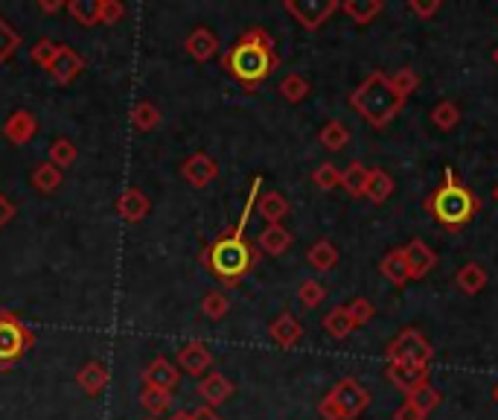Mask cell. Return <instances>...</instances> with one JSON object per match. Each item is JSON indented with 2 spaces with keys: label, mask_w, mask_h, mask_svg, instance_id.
<instances>
[{
  "label": "cell",
  "mask_w": 498,
  "mask_h": 420,
  "mask_svg": "<svg viewBox=\"0 0 498 420\" xmlns=\"http://www.w3.org/2000/svg\"><path fill=\"white\" fill-rule=\"evenodd\" d=\"M259 187H263V178L257 176L254 184H251V193H248L242 216H240V222H236V228H231L225 237H219L204 254L207 269L213 271V275L225 283V287H236V283H240L259 260L257 249L242 237V231L248 225V216H251V210H254V205L259 199Z\"/></svg>",
  "instance_id": "obj_1"
},
{
  "label": "cell",
  "mask_w": 498,
  "mask_h": 420,
  "mask_svg": "<svg viewBox=\"0 0 498 420\" xmlns=\"http://www.w3.org/2000/svg\"><path fill=\"white\" fill-rule=\"evenodd\" d=\"M222 65L242 88H257L280 68V56L274 50L271 35L263 27H251L233 41V47H228Z\"/></svg>",
  "instance_id": "obj_2"
},
{
  "label": "cell",
  "mask_w": 498,
  "mask_h": 420,
  "mask_svg": "<svg viewBox=\"0 0 498 420\" xmlns=\"http://www.w3.org/2000/svg\"><path fill=\"white\" fill-rule=\"evenodd\" d=\"M426 210L443 228H464L481 210V202L469 187H464V181L455 176V169H446L443 181L426 199Z\"/></svg>",
  "instance_id": "obj_3"
},
{
  "label": "cell",
  "mask_w": 498,
  "mask_h": 420,
  "mask_svg": "<svg viewBox=\"0 0 498 420\" xmlns=\"http://www.w3.org/2000/svg\"><path fill=\"white\" fill-rule=\"evenodd\" d=\"M350 105H353V111H358V114L370 123L373 129H385L403 111L405 100L391 88V82L382 70H373L370 77L350 94Z\"/></svg>",
  "instance_id": "obj_4"
},
{
  "label": "cell",
  "mask_w": 498,
  "mask_h": 420,
  "mask_svg": "<svg viewBox=\"0 0 498 420\" xmlns=\"http://www.w3.org/2000/svg\"><path fill=\"white\" fill-rule=\"evenodd\" d=\"M370 406V391L353 377L339 379L318 403V415L323 420H358Z\"/></svg>",
  "instance_id": "obj_5"
},
{
  "label": "cell",
  "mask_w": 498,
  "mask_h": 420,
  "mask_svg": "<svg viewBox=\"0 0 498 420\" xmlns=\"http://www.w3.org/2000/svg\"><path fill=\"white\" fill-rule=\"evenodd\" d=\"M32 330L15 313L0 310V368H12L18 360H23L32 351Z\"/></svg>",
  "instance_id": "obj_6"
},
{
  "label": "cell",
  "mask_w": 498,
  "mask_h": 420,
  "mask_svg": "<svg viewBox=\"0 0 498 420\" xmlns=\"http://www.w3.org/2000/svg\"><path fill=\"white\" fill-rule=\"evenodd\" d=\"M385 356H388V362H408V365H426L429 368L434 360V351L420 330L408 327L388 344Z\"/></svg>",
  "instance_id": "obj_7"
},
{
  "label": "cell",
  "mask_w": 498,
  "mask_h": 420,
  "mask_svg": "<svg viewBox=\"0 0 498 420\" xmlns=\"http://www.w3.org/2000/svg\"><path fill=\"white\" fill-rule=\"evenodd\" d=\"M283 9L301 23L303 30H321L335 12L341 9L339 0H285Z\"/></svg>",
  "instance_id": "obj_8"
},
{
  "label": "cell",
  "mask_w": 498,
  "mask_h": 420,
  "mask_svg": "<svg viewBox=\"0 0 498 420\" xmlns=\"http://www.w3.org/2000/svg\"><path fill=\"white\" fill-rule=\"evenodd\" d=\"M210 365H213V353H210V348L202 339H190L176 353V368L190 377H204Z\"/></svg>",
  "instance_id": "obj_9"
},
{
  "label": "cell",
  "mask_w": 498,
  "mask_h": 420,
  "mask_svg": "<svg viewBox=\"0 0 498 420\" xmlns=\"http://www.w3.org/2000/svg\"><path fill=\"white\" fill-rule=\"evenodd\" d=\"M181 176L190 187L204 190L207 184L219 176V164H216V158H210L207 152H195L181 164Z\"/></svg>",
  "instance_id": "obj_10"
},
{
  "label": "cell",
  "mask_w": 498,
  "mask_h": 420,
  "mask_svg": "<svg viewBox=\"0 0 498 420\" xmlns=\"http://www.w3.org/2000/svg\"><path fill=\"white\" fill-rule=\"evenodd\" d=\"M233 382L219 374V370H210V374L202 377V382H198V397L204 400V406H213V409H219L222 403H228L233 397Z\"/></svg>",
  "instance_id": "obj_11"
},
{
  "label": "cell",
  "mask_w": 498,
  "mask_h": 420,
  "mask_svg": "<svg viewBox=\"0 0 498 420\" xmlns=\"http://www.w3.org/2000/svg\"><path fill=\"white\" fill-rule=\"evenodd\" d=\"M35 132H39V120H35L32 111H12L9 120L4 123V138L12 143V146H23L35 138Z\"/></svg>",
  "instance_id": "obj_12"
},
{
  "label": "cell",
  "mask_w": 498,
  "mask_h": 420,
  "mask_svg": "<svg viewBox=\"0 0 498 420\" xmlns=\"http://www.w3.org/2000/svg\"><path fill=\"white\" fill-rule=\"evenodd\" d=\"M143 382L152 388H164V391H172L181 382V370L176 368V362L164 360V356H155L152 362L146 365L143 370Z\"/></svg>",
  "instance_id": "obj_13"
},
{
  "label": "cell",
  "mask_w": 498,
  "mask_h": 420,
  "mask_svg": "<svg viewBox=\"0 0 498 420\" xmlns=\"http://www.w3.org/2000/svg\"><path fill=\"white\" fill-rule=\"evenodd\" d=\"M403 251H405V260H408L411 280H422L434 266H438V254H434L422 240H411Z\"/></svg>",
  "instance_id": "obj_14"
},
{
  "label": "cell",
  "mask_w": 498,
  "mask_h": 420,
  "mask_svg": "<svg viewBox=\"0 0 498 420\" xmlns=\"http://www.w3.org/2000/svg\"><path fill=\"white\" fill-rule=\"evenodd\" d=\"M82 70H85V59L77 50H70L68 44H59V53L53 59V65H50V73H53V79L61 82V85H70Z\"/></svg>",
  "instance_id": "obj_15"
},
{
  "label": "cell",
  "mask_w": 498,
  "mask_h": 420,
  "mask_svg": "<svg viewBox=\"0 0 498 420\" xmlns=\"http://www.w3.org/2000/svg\"><path fill=\"white\" fill-rule=\"evenodd\" d=\"M388 379L396 388L411 394L420 388L422 382H429V368L426 365H408V362H388Z\"/></svg>",
  "instance_id": "obj_16"
},
{
  "label": "cell",
  "mask_w": 498,
  "mask_h": 420,
  "mask_svg": "<svg viewBox=\"0 0 498 420\" xmlns=\"http://www.w3.org/2000/svg\"><path fill=\"white\" fill-rule=\"evenodd\" d=\"M268 336L274 344H280V348H294V344L303 339V327L292 313H280L268 324Z\"/></svg>",
  "instance_id": "obj_17"
},
{
  "label": "cell",
  "mask_w": 498,
  "mask_h": 420,
  "mask_svg": "<svg viewBox=\"0 0 498 420\" xmlns=\"http://www.w3.org/2000/svg\"><path fill=\"white\" fill-rule=\"evenodd\" d=\"M149 210H152V202H149V196L140 187H129V190L120 193L117 214L126 219V222H140V219H146Z\"/></svg>",
  "instance_id": "obj_18"
},
{
  "label": "cell",
  "mask_w": 498,
  "mask_h": 420,
  "mask_svg": "<svg viewBox=\"0 0 498 420\" xmlns=\"http://www.w3.org/2000/svg\"><path fill=\"white\" fill-rule=\"evenodd\" d=\"M184 47L195 61H210L219 53V39H216V32H210L207 27H195L190 35H186Z\"/></svg>",
  "instance_id": "obj_19"
},
{
  "label": "cell",
  "mask_w": 498,
  "mask_h": 420,
  "mask_svg": "<svg viewBox=\"0 0 498 420\" xmlns=\"http://www.w3.org/2000/svg\"><path fill=\"white\" fill-rule=\"evenodd\" d=\"M292 242H294L292 231L283 228V225H266L263 231H259V240H257L259 251L268 254V257H280V254H285V251L292 249Z\"/></svg>",
  "instance_id": "obj_20"
},
{
  "label": "cell",
  "mask_w": 498,
  "mask_h": 420,
  "mask_svg": "<svg viewBox=\"0 0 498 420\" xmlns=\"http://www.w3.org/2000/svg\"><path fill=\"white\" fill-rule=\"evenodd\" d=\"M108 379H111L108 368H105L103 362H96V360L85 362V365L79 368V374H77L79 388H82L85 394H88V397H96V394H103L105 386H108Z\"/></svg>",
  "instance_id": "obj_21"
},
{
  "label": "cell",
  "mask_w": 498,
  "mask_h": 420,
  "mask_svg": "<svg viewBox=\"0 0 498 420\" xmlns=\"http://www.w3.org/2000/svg\"><path fill=\"white\" fill-rule=\"evenodd\" d=\"M382 278L391 283V287H405L411 280V271H408V260H405V251L403 249H391L388 254L382 257L379 263Z\"/></svg>",
  "instance_id": "obj_22"
},
{
  "label": "cell",
  "mask_w": 498,
  "mask_h": 420,
  "mask_svg": "<svg viewBox=\"0 0 498 420\" xmlns=\"http://www.w3.org/2000/svg\"><path fill=\"white\" fill-rule=\"evenodd\" d=\"M257 210L268 225H283V219L289 216V202H285V196H280L277 190H268L257 199Z\"/></svg>",
  "instance_id": "obj_23"
},
{
  "label": "cell",
  "mask_w": 498,
  "mask_h": 420,
  "mask_svg": "<svg viewBox=\"0 0 498 420\" xmlns=\"http://www.w3.org/2000/svg\"><path fill=\"white\" fill-rule=\"evenodd\" d=\"M394 190H396V184H394V178H391V172H385V169H370V172H367L365 199H370L373 205H382V202L391 199Z\"/></svg>",
  "instance_id": "obj_24"
},
{
  "label": "cell",
  "mask_w": 498,
  "mask_h": 420,
  "mask_svg": "<svg viewBox=\"0 0 498 420\" xmlns=\"http://www.w3.org/2000/svg\"><path fill=\"white\" fill-rule=\"evenodd\" d=\"M382 9H385L382 0H344L341 4V12L353 23H358V27H365V23H370L373 18H379Z\"/></svg>",
  "instance_id": "obj_25"
},
{
  "label": "cell",
  "mask_w": 498,
  "mask_h": 420,
  "mask_svg": "<svg viewBox=\"0 0 498 420\" xmlns=\"http://www.w3.org/2000/svg\"><path fill=\"white\" fill-rule=\"evenodd\" d=\"M455 280H457V289H460V292L478 295V292L487 289L490 275H487V269H484V266H478V263H466V266H460V271H457Z\"/></svg>",
  "instance_id": "obj_26"
},
{
  "label": "cell",
  "mask_w": 498,
  "mask_h": 420,
  "mask_svg": "<svg viewBox=\"0 0 498 420\" xmlns=\"http://www.w3.org/2000/svg\"><path fill=\"white\" fill-rule=\"evenodd\" d=\"M367 172H370V169L362 164V160H353V164L341 172V187H344L347 196H350V199H362V196H365Z\"/></svg>",
  "instance_id": "obj_27"
},
{
  "label": "cell",
  "mask_w": 498,
  "mask_h": 420,
  "mask_svg": "<svg viewBox=\"0 0 498 420\" xmlns=\"http://www.w3.org/2000/svg\"><path fill=\"white\" fill-rule=\"evenodd\" d=\"M318 141H321L323 150L341 152L344 146L350 143V129H347L341 120H330V123H323V129L318 132Z\"/></svg>",
  "instance_id": "obj_28"
},
{
  "label": "cell",
  "mask_w": 498,
  "mask_h": 420,
  "mask_svg": "<svg viewBox=\"0 0 498 420\" xmlns=\"http://www.w3.org/2000/svg\"><path fill=\"white\" fill-rule=\"evenodd\" d=\"M306 260L315 271H332L339 266V249H335L330 240H318L312 249L306 251Z\"/></svg>",
  "instance_id": "obj_29"
},
{
  "label": "cell",
  "mask_w": 498,
  "mask_h": 420,
  "mask_svg": "<svg viewBox=\"0 0 498 420\" xmlns=\"http://www.w3.org/2000/svg\"><path fill=\"white\" fill-rule=\"evenodd\" d=\"M321 327L327 330V336H332V339H347L356 330L350 313H347V306H335V310H330L327 315H323Z\"/></svg>",
  "instance_id": "obj_30"
},
{
  "label": "cell",
  "mask_w": 498,
  "mask_h": 420,
  "mask_svg": "<svg viewBox=\"0 0 498 420\" xmlns=\"http://www.w3.org/2000/svg\"><path fill=\"white\" fill-rule=\"evenodd\" d=\"M30 181H32V187L39 190L41 196H50V193H56L61 187V169L44 160V164H39L32 169Z\"/></svg>",
  "instance_id": "obj_31"
},
{
  "label": "cell",
  "mask_w": 498,
  "mask_h": 420,
  "mask_svg": "<svg viewBox=\"0 0 498 420\" xmlns=\"http://www.w3.org/2000/svg\"><path fill=\"white\" fill-rule=\"evenodd\" d=\"M140 406L143 409L158 417V415H167L172 409V391H164V388H152V386H143L140 391Z\"/></svg>",
  "instance_id": "obj_32"
},
{
  "label": "cell",
  "mask_w": 498,
  "mask_h": 420,
  "mask_svg": "<svg viewBox=\"0 0 498 420\" xmlns=\"http://www.w3.org/2000/svg\"><path fill=\"white\" fill-rule=\"evenodd\" d=\"M405 400H408V403H414V406H417V409H420L422 415H431L434 409H440V403H443V394H440L438 388H434L431 382H422V386H420V388H414V391H411Z\"/></svg>",
  "instance_id": "obj_33"
},
{
  "label": "cell",
  "mask_w": 498,
  "mask_h": 420,
  "mask_svg": "<svg viewBox=\"0 0 498 420\" xmlns=\"http://www.w3.org/2000/svg\"><path fill=\"white\" fill-rule=\"evenodd\" d=\"M309 82H306V77H301V73H289V77H283V82H280V94H283V100L285 103H292V105H297V103H303L306 96H309Z\"/></svg>",
  "instance_id": "obj_34"
},
{
  "label": "cell",
  "mask_w": 498,
  "mask_h": 420,
  "mask_svg": "<svg viewBox=\"0 0 498 420\" xmlns=\"http://www.w3.org/2000/svg\"><path fill=\"white\" fill-rule=\"evenodd\" d=\"M431 123L440 132H452L457 123H460V105L452 103V100H440L438 105L431 108Z\"/></svg>",
  "instance_id": "obj_35"
},
{
  "label": "cell",
  "mask_w": 498,
  "mask_h": 420,
  "mask_svg": "<svg viewBox=\"0 0 498 420\" xmlns=\"http://www.w3.org/2000/svg\"><path fill=\"white\" fill-rule=\"evenodd\" d=\"M77 158H79L77 143L68 141V138H56L53 146H50V164L59 167V169L73 167V164H77Z\"/></svg>",
  "instance_id": "obj_36"
},
{
  "label": "cell",
  "mask_w": 498,
  "mask_h": 420,
  "mask_svg": "<svg viewBox=\"0 0 498 420\" xmlns=\"http://www.w3.org/2000/svg\"><path fill=\"white\" fill-rule=\"evenodd\" d=\"M70 12V18L82 23V27H94L99 23V0H70L65 6Z\"/></svg>",
  "instance_id": "obj_37"
},
{
  "label": "cell",
  "mask_w": 498,
  "mask_h": 420,
  "mask_svg": "<svg viewBox=\"0 0 498 420\" xmlns=\"http://www.w3.org/2000/svg\"><path fill=\"white\" fill-rule=\"evenodd\" d=\"M388 82H391V88L403 96V100H408V96L420 88V73L414 68H400V70L391 73Z\"/></svg>",
  "instance_id": "obj_38"
},
{
  "label": "cell",
  "mask_w": 498,
  "mask_h": 420,
  "mask_svg": "<svg viewBox=\"0 0 498 420\" xmlns=\"http://www.w3.org/2000/svg\"><path fill=\"white\" fill-rule=\"evenodd\" d=\"M158 123H160V111L152 103H137L131 108V126L137 132H152L158 129Z\"/></svg>",
  "instance_id": "obj_39"
},
{
  "label": "cell",
  "mask_w": 498,
  "mask_h": 420,
  "mask_svg": "<svg viewBox=\"0 0 498 420\" xmlns=\"http://www.w3.org/2000/svg\"><path fill=\"white\" fill-rule=\"evenodd\" d=\"M202 313L210 318V321H222L228 313H231V301H228V295L222 292V289H213V292H207L204 295V301H202Z\"/></svg>",
  "instance_id": "obj_40"
},
{
  "label": "cell",
  "mask_w": 498,
  "mask_h": 420,
  "mask_svg": "<svg viewBox=\"0 0 498 420\" xmlns=\"http://www.w3.org/2000/svg\"><path fill=\"white\" fill-rule=\"evenodd\" d=\"M327 298V289H323V283L318 280H303L301 287H297V301H301L303 310H315V306L323 304Z\"/></svg>",
  "instance_id": "obj_41"
},
{
  "label": "cell",
  "mask_w": 498,
  "mask_h": 420,
  "mask_svg": "<svg viewBox=\"0 0 498 420\" xmlns=\"http://www.w3.org/2000/svg\"><path fill=\"white\" fill-rule=\"evenodd\" d=\"M312 184H315L318 190H323V193L341 187V169L335 167V164H321V167L312 172Z\"/></svg>",
  "instance_id": "obj_42"
},
{
  "label": "cell",
  "mask_w": 498,
  "mask_h": 420,
  "mask_svg": "<svg viewBox=\"0 0 498 420\" xmlns=\"http://www.w3.org/2000/svg\"><path fill=\"white\" fill-rule=\"evenodd\" d=\"M344 306H347V313H350L356 330L365 327V324H370V321L376 318V306H373L367 298H353L350 304H344Z\"/></svg>",
  "instance_id": "obj_43"
},
{
  "label": "cell",
  "mask_w": 498,
  "mask_h": 420,
  "mask_svg": "<svg viewBox=\"0 0 498 420\" xmlns=\"http://www.w3.org/2000/svg\"><path fill=\"white\" fill-rule=\"evenodd\" d=\"M21 47V39H18V32L9 27V23L0 18V65L4 61H9L12 56H15V50Z\"/></svg>",
  "instance_id": "obj_44"
},
{
  "label": "cell",
  "mask_w": 498,
  "mask_h": 420,
  "mask_svg": "<svg viewBox=\"0 0 498 420\" xmlns=\"http://www.w3.org/2000/svg\"><path fill=\"white\" fill-rule=\"evenodd\" d=\"M56 53H59V44H56V41H50V39H41V41L30 50L32 61H35V65H39V68H44V70H50V65H53Z\"/></svg>",
  "instance_id": "obj_45"
},
{
  "label": "cell",
  "mask_w": 498,
  "mask_h": 420,
  "mask_svg": "<svg viewBox=\"0 0 498 420\" xmlns=\"http://www.w3.org/2000/svg\"><path fill=\"white\" fill-rule=\"evenodd\" d=\"M405 9L411 12V15H417V18L426 21V18L438 15V12L443 9V4H440V0H408Z\"/></svg>",
  "instance_id": "obj_46"
},
{
  "label": "cell",
  "mask_w": 498,
  "mask_h": 420,
  "mask_svg": "<svg viewBox=\"0 0 498 420\" xmlns=\"http://www.w3.org/2000/svg\"><path fill=\"white\" fill-rule=\"evenodd\" d=\"M122 15H126V6L117 4V0H99V23L111 27V23H117Z\"/></svg>",
  "instance_id": "obj_47"
},
{
  "label": "cell",
  "mask_w": 498,
  "mask_h": 420,
  "mask_svg": "<svg viewBox=\"0 0 498 420\" xmlns=\"http://www.w3.org/2000/svg\"><path fill=\"white\" fill-rule=\"evenodd\" d=\"M426 417H429V415H422V412L417 409V406L408 403V400L400 406V409L394 412V420H426Z\"/></svg>",
  "instance_id": "obj_48"
},
{
  "label": "cell",
  "mask_w": 498,
  "mask_h": 420,
  "mask_svg": "<svg viewBox=\"0 0 498 420\" xmlns=\"http://www.w3.org/2000/svg\"><path fill=\"white\" fill-rule=\"evenodd\" d=\"M15 219V205H12L4 193H0V231H4L9 222Z\"/></svg>",
  "instance_id": "obj_49"
},
{
  "label": "cell",
  "mask_w": 498,
  "mask_h": 420,
  "mask_svg": "<svg viewBox=\"0 0 498 420\" xmlns=\"http://www.w3.org/2000/svg\"><path fill=\"white\" fill-rule=\"evenodd\" d=\"M190 415H193V420H222L219 409H213V406H198V409H193Z\"/></svg>",
  "instance_id": "obj_50"
},
{
  "label": "cell",
  "mask_w": 498,
  "mask_h": 420,
  "mask_svg": "<svg viewBox=\"0 0 498 420\" xmlns=\"http://www.w3.org/2000/svg\"><path fill=\"white\" fill-rule=\"evenodd\" d=\"M68 4H61V0H41L39 4V9L41 12H50V15H53V12H59V9H65Z\"/></svg>",
  "instance_id": "obj_51"
},
{
  "label": "cell",
  "mask_w": 498,
  "mask_h": 420,
  "mask_svg": "<svg viewBox=\"0 0 498 420\" xmlns=\"http://www.w3.org/2000/svg\"><path fill=\"white\" fill-rule=\"evenodd\" d=\"M169 420H193V415L186 412V409H181V412H172V415H169Z\"/></svg>",
  "instance_id": "obj_52"
},
{
  "label": "cell",
  "mask_w": 498,
  "mask_h": 420,
  "mask_svg": "<svg viewBox=\"0 0 498 420\" xmlns=\"http://www.w3.org/2000/svg\"><path fill=\"white\" fill-rule=\"evenodd\" d=\"M493 65L498 68V47H495V50H493Z\"/></svg>",
  "instance_id": "obj_53"
},
{
  "label": "cell",
  "mask_w": 498,
  "mask_h": 420,
  "mask_svg": "<svg viewBox=\"0 0 498 420\" xmlns=\"http://www.w3.org/2000/svg\"><path fill=\"white\" fill-rule=\"evenodd\" d=\"M493 400L498 403V382H495V388H493Z\"/></svg>",
  "instance_id": "obj_54"
},
{
  "label": "cell",
  "mask_w": 498,
  "mask_h": 420,
  "mask_svg": "<svg viewBox=\"0 0 498 420\" xmlns=\"http://www.w3.org/2000/svg\"><path fill=\"white\" fill-rule=\"evenodd\" d=\"M493 199L498 202V184H495V187H493Z\"/></svg>",
  "instance_id": "obj_55"
},
{
  "label": "cell",
  "mask_w": 498,
  "mask_h": 420,
  "mask_svg": "<svg viewBox=\"0 0 498 420\" xmlns=\"http://www.w3.org/2000/svg\"><path fill=\"white\" fill-rule=\"evenodd\" d=\"M149 420H155V417H149Z\"/></svg>",
  "instance_id": "obj_56"
}]
</instances>
